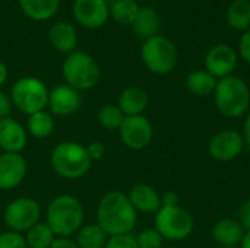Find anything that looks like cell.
Segmentation results:
<instances>
[{"label":"cell","mask_w":250,"mask_h":248,"mask_svg":"<svg viewBox=\"0 0 250 248\" xmlns=\"http://www.w3.org/2000/svg\"><path fill=\"white\" fill-rule=\"evenodd\" d=\"M138 222V212L132 206L129 196L122 191L105 193L97 208V224L111 235L130 234Z\"/></svg>","instance_id":"1"},{"label":"cell","mask_w":250,"mask_h":248,"mask_svg":"<svg viewBox=\"0 0 250 248\" xmlns=\"http://www.w3.org/2000/svg\"><path fill=\"white\" fill-rule=\"evenodd\" d=\"M45 216V222L56 237L70 238L82 228L85 209L78 197L72 194H60L48 203Z\"/></svg>","instance_id":"2"},{"label":"cell","mask_w":250,"mask_h":248,"mask_svg":"<svg viewBox=\"0 0 250 248\" xmlns=\"http://www.w3.org/2000/svg\"><path fill=\"white\" fill-rule=\"evenodd\" d=\"M92 162L94 161L89 158L86 146L78 142L63 140L57 143L50 153L53 171L59 177L70 181L85 177L89 172Z\"/></svg>","instance_id":"3"},{"label":"cell","mask_w":250,"mask_h":248,"mask_svg":"<svg viewBox=\"0 0 250 248\" xmlns=\"http://www.w3.org/2000/svg\"><path fill=\"white\" fill-rule=\"evenodd\" d=\"M214 99L217 110L223 115L239 118L249 110L250 89L243 79L231 75L217 82Z\"/></svg>","instance_id":"4"},{"label":"cell","mask_w":250,"mask_h":248,"mask_svg":"<svg viewBox=\"0 0 250 248\" xmlns=\"http://www.w3.org/2000/svg\"><path fill=\"white\" fill-rule=\"evenodd\" d=\"M48 95H50V89L41 79L35 76H23L19 77L12 85L9 96L12 105L18 111L31 115L47 110Z\"/></svg>","instance_id":"5"},{"label":"cell","mask_w":250,"mask_h":248,"mask_svg":"<svg viewBox=\"0 0 250 248\" xmlns=\"http://www.w3.org/2000/svg\"><path fill=\"white\" fill-rule=\"evenodd\" d=\"M62 73L64 82L79 92L92 89L98 83L101 75L95 58L86 51L78 50L66 56L62 64Z\"/></svg>","instance_id":"6"},{"label":"cell","mask_w":250,"mask_h":248,"mask_svg":"<svg viewBox=\"0 0 250 248\" xmlns=\"http://www.w3.org/2000/svg\"><path fill=\"white\" fill-rule=\"evenodd\" d=\"M141 58L151 73L168 75L174 70L179 54L174 42L170 38L158 34L144 41L141 47Z\"/></svg>","instance_id":"7"},{"label":"cell","mask_w":250,"mask_h":248,"mask_svg":"<svg viewBox=\"0 0 250 248\" xmlns=\"http://www.w3.org/2000/svg\"><path fill=\"white\" fill-rule=\"evenodd\" d=\"M155 229L170 241L186 240L193 231V218L182 206H163L155 213Z\"/></svg>","instance_id":"8"},{"label":"cell","mask_w":250,"mask_h":248,"mask_svg":"<svg viewBox=\"0 0 250 248\" xmlns=\"http://www.w3.org/2000/svg\"><path fill=\"white\" fill-rule=\"evenodd\" d=\"M41 206L32 197H16L3 212V222L9 231L23 234L40 222Z\"/></svg>","instance_id":"9"},{"label":"cell","mask_w":250,"mask_h":248,"mask_svg":"<svg viewBox=\"0 0 250 248\" xmlns=\"http://www.w3.org/2000/svg\"><path fill=\"white\" fill-rule=\"evenodd\" d=\"M117 132L122 143L132 151L145 149L146 146H149L154 137L152 123L145 115L125 117Z\"/></svg>","instance_id":"10"},{"label":"cell","mask_w":250,"mask_h":248,"mask_svg":"<svg viewBox=\"0 0 250 248\" xmlns=\"http://www.w3.org/2000/svg\"><path fill=\"white\" fill-rule=\"evenodd\" d=\"M72 15L81 26L100 29L110 18V4L107 0H75Z\"/></svg>","instance_id":"11"},{"label":"cell","mask_w":250,"mask_h":248,"mask_svg":"<svg viewBox=\"0 0 250 248\" xmlns=\"http://www.w3.org/2000/svg\"><path fill=\"white\" fill-rule=\"evenodd\" d=\"M245 137L240 132L229 129L218 132L208 145V151L212 159L218 162H229L236 159L245 148Z\"/></svg>","instance_id":"12"},{"label":"cell","mask_w":250,"mask_h":248,"mask_svg":"<svg viewBox=\"0 0 250 248\" xmlns=\"http://www.w3.org/2000/svg\"><path fill=\"white\" fill-rule=\"evenodd\" d=\"M82 105V95L78 89L69 86L67 83L56 85L50 89L48 95V110L56 117H69L75 114Z\"/></svg>","instance_id":"13"},{"label":"cell","mask_w":250,"mask_h":248,"mask_svg":"<svg viewBox=\"0 0 250 248\" xmlns=\"http://www.w3.org/2000/svg\"><path fill=\"white\" fill-rule=\"evenodd\" d=\"M237 66V53L227 44H217L209 48L205 56V70L215 79L231 76Z\"/></svg>","instance_id":"14"},{"label":"cell","mask_w":250,"mask_h":248,"mask_svg":"<svg viewBox=\"0 0 250 248\" xmlns=\"http://www.w3.org/2000/svg\"><path fill=\"white\" fill-rule=\"evenodd\" d=\"M28 164L22 153L0 155V190L16 189L26 177Z\"/></svg>","instance_id":"15"},{"label":"cell","mask_w":250,"mask_h":248,"mask_svg":"<svg viewBox=\"0 0 250 248\" xmlns=\"http://www.w3.org/2000/svg\"><path fill=\"white\" fill-rule=\"evenodd\" d=\"M28 145V132L18 120L0 118V149L4 153H21Z\"/></svg>","instance_id":"16"},{"label":"cell","mask_w":250,"mask_h":248,"mask_svg":"<svg viewBox=\"0 0 250 248\" xmlns=\"http://www.w3.org/2000/svg\"><path fill=\"white\" fill-rule=\"evenodd\" d=\"M129 200L138 213H157L161 205V194L149 184H136L129 191Z\"/></svg>","instance_id":"17"},{"label":"cell","mask_w":250,"mask_h":248,"mask_svg":"<svg viewBox=\"0 0 250 248\" xmlns=\"http://www.w3.org/2000/svg\"><path fill=\"white\" fill-rule=\"evenodd\" d=\"M48 41L54 50L63 54H70L75 51L78 44V34L72 23L59 20L54 22L48 29Z\"/></svg>","instance_id":"18"},{"label":"cell","mask_w":250,"mask_h":248,"mask_svg":"<svg viewBox=\"0 0 250 248\" xmlns=\"http://www.w3.org/2000/svg\"><path fill=\"white\" fill-rule=\"evenodd\" d=\"M149 102V96L141 86H129L119 95L117 107L122 110L125 117L142 115Z\"/></svg>","instance_id":"19"},{"label":"cell","mask_w":250,"mask_h":248,"mask_svg":"<svg viewBox=\"0 0 250 248\" xmlns=\"http://www.w3.org/2000/svg\"><path fill=\"white\" fill-rule=\"evenodd\" d=\"M130 26L133 34L139 39L146 41L158 35V31L161 28V18L154 7H141L136 19Z\"/></svg>","instance_id":"20"},{"label":"cell","mask_w":250,"mask_h":248,"mask_svg":"<svg viewBox=\"0 0 250 248\" xmlns=\"http://www.w3.org/2000/svg\"><path fill=\"white\" fill-rule=\"evenodd\" d=\"M245 237V228L239 221L221 219L212 228V238L223 247H237Z\"/></svg>","instance_id":"21"},{"label":"cell","mask_w":250,"mask_h":248,"mask_svg":"<svg viewBox=\"0 0 250 248\" xmlns=\"http://www.w3.org/2000/svg\"><path fill=\"white\" fill-rule=\"evenodd\" d=\"M60 3L62 0H18L22 13L34 22L51 19L57 13Z\"/></svg>","instance_id":"22"},{"label":"cell","mask_w":250,"mask_h":248,"mask_svg":"<svg viewBox=\"0 0 250 248\" xmlns=\"http://www.w3.org/2000/svg\"><path fill=\"white\" fill-rule=\"evenodd\" d=\"M25 129L28 132V136H32L35 139H47L54 133L56 129L54 115L47 110L31 114L26 118Z\"/></svg>","instance_id":"23"},{"label":"cell","mask_w":250,"mask_h":248,"mask_svg":"<svg viewBox=\"0 0 250 248\" xmlns=\"http://www.w3.org/2000/svg\"><path fill=\"white\" fill-rule=\"evenodd\" d=\"M217 82L218 80L209 72H207L204 69H198L188 75L186 86H188L189 92L196 96H208V95L214 94Z\"/></svg>","instance_id":"24"},{"label":"cell","mask_w":250,"mask_h":248,"mask_svg":"<svg viewBox=\"0 0 250 248\" xmlns=\"http://www.w3.org/2000/svg\"><path fill=\"white\" fill-rule=\"evenodd\" d=\"M108 235L103 231V228L95 224H85L76 232V246L79 248H104Z\"/></svg>","instance_id":"25"},{"label":"cell","mask_w":250,"mask_h":248,"mask_svg":"<svg viewBox=\"0 0 250 248\" xmlns=\"http://www.w3.org/2000/svg\"><path fill=\"white\" fill-rule=\"evenodd\" d=\"M227 23L236 31L250 29V1L249 0H234L226 13Z\"/></svg>","instance_id":"26"},{"label":"cell","mask_w":250,"mask_h":248,"mask_svg":"<svg viewBox=\"0 0 250 248\" xmlns=\"http://www.w3.org/2000/svg\"><path fill=\"white\" fill-rule=\"evenodd\" d=\"M25 241L28 248H50L57 238L47 222H38L25 232Z\"/></svg>","instance_id":"27"},{"label":"cell","mask_w":250,"mask_h":248,"mask_svg":"<svg viewBox=\"0 0 250 248\" xmlns=\"http://www.w3.org/2000/svg\"><path fill=\"white\" fill-rule=\"evenodd\" d=\"M139 9L141 7L135 0H114L110 4V18L120 25H132Z\"/></svg>","instance_id":"28"},{"label":"cell","mask_w":250,"mask_h":248,"mask_svg":"<svg viewBox=\"0 0 250 248\" xmlns=\"http://www.w3.org/2000/svg\"><path fill=\"white\" fill-rule=\"evenodd\" d=\"M97 120L105 130H119L125 120V114L117 107V104H105L98 110Z\"/></svg>","instance_id":"29"},{"label":"cell","mask_w":250,"mask_h":248,"mask_svg":"<svg viewBox=\"0 0 250 248\" xmlns=\"http://www.w3.org/2000/svg\"><path fill=\"white\" fill-rule=\"evenodd\" d=\"M136 241L139 248H164L163 247L164 238L160 235V232L155 228H148L141 231L136 237Z\"/></svg>","instance_id":"30"},{"label":"cell","mask_w":250,"mask_h":248,"mask_svg":"<svg viewBox=\"0 0 250 248\" xmlns=\"http://www.w3.org/2000/svg\"><path fill=\"white\" fill-rule=\"evenodd\" d=\"M0 248H28L23 234L4 231L0 234Z\"/></svg>","instance_id":"31"},{"label":"cell","mask_w":250,"mask_h":248,"mask_svg":"<svg viewBox=\"0 0 250 248\" xmlns=\"http://www.w3.org/2000/svg\"><path fill=\"white\" fill-rule=\"evenodd\" d=\"M104 248H139L136 237L132 234H122V235H111L107 238Z\"/></svg>","instance_id":"32"},{"label":"cell","mask_w":250,"mask_h":248,"mask_svg":"<svg viewBox=\"0 0 250 248\" xmlns=\"http://www.w3.org/2000/svg\"><path fill=\"white\" fill-rule=\"evenodd\" d=\"M86 151H88V155L92 161H98L101 159L104 155H105V145L100 140H95V142H91L89 145H86Z\"/></svg>","instance_id":"33"},{"label":"cell","mask_w":250,"mask_h":248,"mask_svg":"<svg viewBox=\"0 0 250 248\" xmlns=\"http://www.w3.org/2000/svg\"><path fill=\"white\" fill-rule=\"evenodd\" d=\"M239 53H240V57L250 64V29L245 31L242 38H240V42H239Z\"/></svg>","instance_id":"34"},{"label":"cell","mask_w":250,"mask_h":248,"mask_svg":"<svg viewBox=\"0 0 250 248\" xmlns=\"http://www.w3.org/2000/svg\"><path fill=\"white\" fill-rule=\"evenodd\" d=\"M12 101H10V96L6 95L3 91H0V118H4V117H9L10 115V111H12Z\"/></svg>","instance_id":"35"},{"label":"cell","mask_w":250,"mask_h":248,"mask_svg":"<svg viewBox=\"0 0 250 248\" xmlns=\"http://www.w3.org/2000/svg\"><path fill=\"white\" fill-rule=\"evenodd\" d=\"M240 224L246 231H250V200L245 202L240 209Z\"/></svg>","instance_id":"36"},{"label":"cell","mask_w":250,"mask_h":248,"mask_svg":"<svg viewBox=\"0 0 250 248\" xmlns=\"http://www.w3.org/2000/svg\"><path fill=\"white\" fill-rule=\"evenodd\" d=\"M161 205L163 206H179V196L176 191H166L161 196Z\"/></svg>","instance_id":"37"},{"label":"cell","mask_w":250,"mask_h":248,"mask_svg":"<svg viewBox=\"0 0 250 248\" xmlns=\"http://www.w3.org/2000/svg\"><path fill=\"white\" fill-rule=\"evenodd\" d=\"M50 248H79V247H78V246H76V243H75L73 240H70V238L57 237Z\"/></svg>","instance_id":"38"},{"label":"cell","mask_w":250,"mask_h":248,"mask_svg":"<svg viewBox=\"0 0 250 248\" xmlns=\"http://www.w3.org/2000/svg\"><path fill=\"white\" fill-rule=\"evenodd\" d=\"M9 77V70H7V66L0 60V86H3L6 83Z\"/></svg>","instance_id":"39"},{"label":"cell","mask_w":250,"mask_h":248,"mask_svg":"<svg viewBox=\"0 0 250 248\" xmlns=\"http://www.w3.org/2000/svg\"><path fill=\"white\" fill-rule=\"evenodd\" d=\"M243 137H245V142L250 145V113L248 114L246 120H245V126H243Z\"/></svg>","instance_id":"40"},{"label":"cell","mask_w":250,"mask_h":248,"mask_svg":"<svg viewBox=\"0 0 250 248\" xmlns=\"http://www.w3.org/2000/svg\"><path fill=\"white\" fill-rule=\"evenodd\" d=\"M240 244H242L240 248H250V231L245 232V237H243V240H242Z\"/></svg>","instance_id":"41"},{"label":"cell","mask_w":250,"mask_h":248,"mask_svg":"<svg viewBox=\"0 0 250 248\" xmlns=\"http://www.w3.org/2000/svg\"><path fill=\"white\" fill-rule=\"evenodd\" d=\"M221 248H239V247H221Z\"/></svg>","instance_id":"42"},{"label":"cell","mask_w":250,"mask_h":248,"mask_svg":"<svg viewBox=\"0 0 250 248\" xmlns=\"http://www.w3.org/2000/svg\"><path fill=\"white\" fill-rule=\"evenodd\" d=\"M166 248H176V247H166Z\"/></svg>","instance_id":"43"},{"label":"cell","mask_w":250,"mask_h":248,"mask_svg":"<svg viewBox=\"0 0 250 248\" xmlns=\"http://www.w3.org/2000/svg\"><path fill=\"white\" fill-rule=\"evenodd\" d=\"M249 1H250V0H249Z\"/></svg>","instance_id":"44"}]
</instances>
